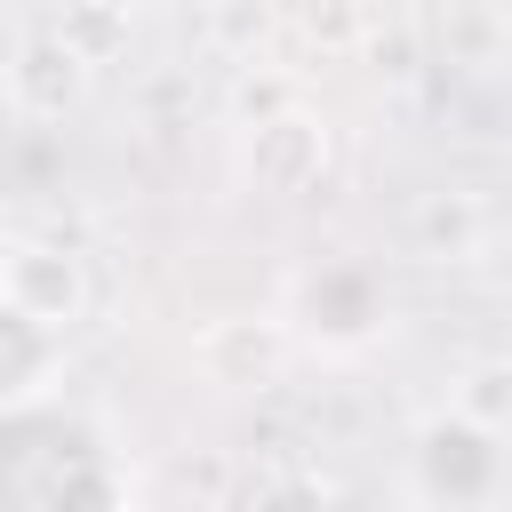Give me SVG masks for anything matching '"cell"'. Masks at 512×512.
Listing matches in <instances>:
<instances>
[{
  "mask_svg": "<svg viewBox=\"0 0 512 512\" xmlns=\"http://www.w3.org/2000/svg\"><path fill=\"white\" fill-rule=\"evenodd\" d=\"M504 432H480L464 416H432L416 432V488L448 512H488L496 504V480H504V456H496Z\"/></svg>",
  "mask_w": 512,
  "mask_h": 512,
  "instance_id": "6da1fadb",
  "label": "cell"
},
{
  "mask_svg": "<svg viewBox=\"0 0 512 512\" xmlns=\"http://www.w3.org/2000/svg\"><path fill=\"white\" fill-rule=\"evenodd\" d=\"M192 360L208 368V384H272V368H280V320H208L200 328V344H192Z\"/></svg>",
  "mask_w": 512,
  "mask_h": 512,
  "instance_id": "5b68a950",
  "label": "cell"
},
{
  "mask_svg": "<svg viewBox=\"0 0 512 512\" xmlns=\"http://www.w3.org/2000/svg\"><path fill=\"white\" fill-rule=\"evenodd\" d=\"M288 24L304 40H320V48H352L360 24H368V8L360 0H288Z\"/></svg>",
  "mask_w": 512,
  "mask_h": 512,
  "instance_id": "9c48e42d",
  "label": "cell"
},
{
  "mask_svg": "<svg viewBox=\"0 0 512 512\" xmlns=\"http://www.w3.org/2000/svg\"><path fill=\"white\" fill-rule=\"evenodd\" d=\"M56 40H64L88 72H96V64H120V56H128V0H64Z\"/></svg>",
  "mask_w": 512,
  "mask_h": 512,
  "instance_id": "52a82bcc",
  "label": "cell"
},
{
  "mask_svg": "<svg viewBox=\"0 0 512 512\" xmlns=\"http://www.w3.org/2000/svg\"><path fill=\"white\" fill-rule=\"evenodd\" d=\"M472 40V64H496V0H448V40Z\"/></svg>",
  "mask_w": 512,
  "mask_h": 512,
  "instance_id": "8fae6325",
  "label": "cell"
},
{
  "mask_svg": "<svg viewBox=\"0 0 512 512\" xmlns=\"http://www.w3.org/2000/svg\"><path fill=\"white\" fill-rule=\"evenodd\" d=\"M488 240H496V216H488L480 192H424V208H416V248H424L432 264H480Z\"/></svg>",
  "mask_w": 512,
  "mask_h": 512,
  "instance_id": "8992f818",
  "label": "cell"
},
{
  "mask_svg": "<svg viewBox=\"0 0 512 512\" xmlns=\"http://www.w3.org/2000/svg\"><path fill=\"white\" fill-rule=\"evenodd\" d=\"M80 80H88V64H80L56 32H32V40L8 56V104L32 112V120H64V112L80 104Z\"/></svg>",
  "mask_w": 512,
  "mask_h": 512,
  "instance_id": "277c9868",
  "label": "cell"
},
{
  "mask_svg": "<svg viewBox=\"0 0 512 512\" xmlns=\"http://www.w3.org/2000/svg\"><path fill=\"white\" fill-rule=\"evenodd\" d=\"M248 512H328V488L288 464V472H264V480H256V504H248Z\"/></svg>",
  "mask_w": 512,
  "mask_h": 512,
  "instance_id": "30bf717a",
  "label": "cell"
},
{
  "mask_svg": "<svg viewBox=\"0 0 512 512\" xmlns=\"http://www.w3.org/2000/svg\"><path fill=\"white\" fill-rule=\"evenodd\" d=\"M0 304L16 320H32V328L56 336V328H72L88 312V272L64 248H8L0 256Z\"/></svg>",
  "mask_w": 512,
  "mask_h": 512,
  "instance_id": "3957f363",
  "label": "cell"
},
{
  "mask_svg": "<svg viewBox=\"0 0 512 512\" xmlns=\"http://www.w3.org/2000/svg\"><path fill=\"white\" fill-rule=\"evenodd\" d=\"M328 120L304 112V104H272V112H248V136H240V176L256 192H312L328 176Z\"/></svg>",
  "mask_w": 512,
  "mask_h": 512,
  "instance_id": "7a4b0ae2",
  "label": "cell"
},
{
  "mask_svg": "<svg viewBox=\"0 0 512 512\" xmlns=\"http://www.w3.org/2000/svg\"><path fill=\"white\" fill-rule=\"evenodd\" d=\"M448 416H464V424H480V432H504V416H512V368H504V360L464 368L456 392H448Z\"/></svg>",
  "mask_w": 512,
  "mask_h": 512,
  "instance_id": "ba28073f",
  "label": "cell"
}]
</instances>
